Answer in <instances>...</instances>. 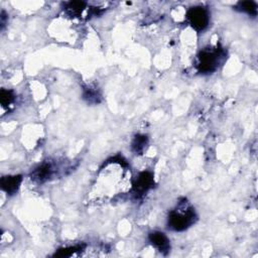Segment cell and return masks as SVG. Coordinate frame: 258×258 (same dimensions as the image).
Returning <instances> with one entry per match:
<instances>
[{"mask_svg": "<svg viewBox=\"0 0 258 258\" xmlns=\"http://www.w3.org/2000/svg\"><path fill=\"white\" fill-rule=\"evenodd\" d=\"M195 211L185 201L180 203L178 207L170 214L169 225L175 231H183L195 222Z\"/></svg>", "mask_w": 258, "mask_h": 258, "instance_id": "6da1fadb", "label": "cell"}, {"mask_svg": "<svg viewBox=\"0 0 258 258\" xmlns=\"http://www.w3.org/2000/svg\"><path fill=\"white\" fill-rule=\"evenodd\" d=\"M221 58V53L218 49H205L199 57L198 68L202 73H212L217 67Z\"/></svg>", "mask_w": 258, "mask_h": 258, "instance_id": "7a4b0ae2", "label": "cell"}, {"mask_svg": "<svg viewBox=\"0 0 258 258\" xmlns=\"http://www.w3.org/2000/svg\"><path fill=\"white\" fill-rule=\"evenodd\" d=\"M187 17L192 27L196 31H203L209 24V14L204 7H192L187 14Z\"/></svg>", "mask_w": 258, "mask_h": 258, "instance_id": "3957f363", "label": "cell"}, {"mask_svg": "<svg viewBox=\"0 0 258 258\" xmlns=\"http://www.w3.org/2000/svg\"><path fill=\"white\" fill-rule=\"evenodd\" d=\"M153 185V176L151 173L149 172H145V173H141L137 179L135 184L132 185L133 191H134V195L136 197H140L145 195V194L152 187Z\"/></svg>", "mask_w": 258, "mask_h": 258, "instance_id": "277c9868", "label": "cell"}, {"mask_svg": "<svg viewBox=\"0 0 258 258\" xmlns=\"http://www.w3.org/2000/svg\"><path fill=\"white\" fill-rule=\"evenodd\" d=\"M22 177L21 176H14V177H3L1 178V188L4 192H6L9 195L16 194L21 184Z\"/></svg>", "mask_w": 258, "mask_h": 258, "instance_id": "5b68a950", "label": "cell"}, {"mask_svg": "<svg viewBox=\"0 0 258 258\" xmlns=\"http://www.w3.org/2000/svg\"><path fill=\"white\" fill-rule=\"evenodd\" d=\"M54 174V166L50 163H43L35 169V171L32 173V177L33 179L37 180V182L43 183L45 180L48 179Z\"/></svg>", "mask_w": 258, "mask_h": 258, "instance_id": "8992f818", "label": "cell"}, {"mask_svg": "<svg viewBox=\"0 0 258 258\" xmlns=\"http://www.w3.org/2000/svg\"><path fill=\"white\" fill-rule=\"evenodd\" d=\"M149 241L161 252L167 251L170 249V241L161 232H153V233H151L149 235Z\"/></svg>", "mask_w": 258, "mask_h": 258, "instance_id": "52a82bcc", "label": "cell"}, {"mask_svg": "<svg viewBox=\"0 0 258 258\" xmlns=\"http://www.w3.org/2000/svg\"><path fill=\"white\" fill-rule=\"evenodd\" d=\"M87 4L83 1H71L66 4V11L71 16H80L86 9Z\"/></svg>", "mask_w": 258, "mask_h": 258, "instance_id": "ba28073f", "label": "cell"}, {"mask_svg": "<svg viewBox=\"0 0 258 258\" xmlns=\"http://www.w3.org/2000/svg\"><path fill=\"white\" fill-rule=\"evenodd\" d=\"M236 8L241 10V11L246 12V14L251 15V16H256V14H257V5L253 1H242V2H239L237 4Z\"/></svg>", "mask_w": 258, "mask_h": 258, "instance_id": "9c48e42d", "label": "cell"}, {"mask_svg": "<svg viewBox=\"0 0 258 258\" xmlns=\"http://www.w3.org/2000/svg\"><path fill=\"white\" fill-rule=\"evenodd\" d=\"M147 145V138L146 136L144 135H138L135 137L133 144H132V148L136 153L143 152L145 145Z\"/></svg>", "mask_w": 258, "mask_h": 258, "instance_id": "30bf717a", "label": "cell"}, {"mask_svg": "<svg viewBox=\"0 0 258 258\" xmlns=\"http://www.w3.org/2000/svg\"><path fill=\"white\" fill-rule=\"evenodd\" d=\"M15 100V95L8 90H1V105L2 107L8 106Z\"/></svg>", "mask_w": 258, "mask_h": 258, "instance_id": "8fae6325", "label": "cell"}]
</instances>
